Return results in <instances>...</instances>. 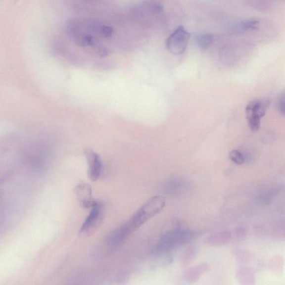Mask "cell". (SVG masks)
I'll list each match as a JSON object with an SVG mask.
<instances>
[{
    "label": "cell",
    "mask_w": 285,
    "mask_h": 285,
    "mask_svg": "<svg viewBox=\"0 0 285 285\" xmlns=\"http://www.w3.org/2000/svg\"><path fill=\"white\" fill-rule=\"evenodd\" d=\"M282 191V187L275 186L263 190L257 196V202L261 205H269L275 199Z\"/></svg>",
    "instance_id": "8fae6325"
},
{
    "label": "cell",
    "mask_w": 285,
    "mask_h": 285,
    "mask_svg": "<svg viewBox=\"0 0 285 285\" xmlns=\"http://www.w3.org/2000/svg\"><path fill=\"white\" fill-rule=\"evenodd\" d=\"M194 40L196 46L200 50H206L213 43V37L209 34H202L196 36Z\"/></svg>",
    "instance_id": "9a60e30c"
},
{
    "label": "cell",
    "mask_w": 285,
    "mask_h": 285,
    "mask_svg": "<svg viewBox=\"0 0 285 285\" xmlns=\"http://www.w3.org/2000/svg\"><path fill=\"white\" fill-rule=\"evenodd\" d=\"M199 232L190 229H175L163 234L155 245L152 253L156 257H171L178 248L199 237Z\"/></svg>",
    "instance_id": "7a4b0ae2"
},
{
    "label": "cell",
    "mask_w": 285,
    "mask_h": 285,
    "mask_svg": "<svg viewBox=\"0 0 285 285\" xmlns=\"http://www.w3.org/2000/svg\"><path fill=\"white\" fill-rule=\"evenodd\" d=\"M163 10V6L160 3H155L153 4L152 7H151V10H152L153 12L157 13V14L162 13Z\"/></svg>",
    "instance_id": "7402d4cb"
},
{
    "label": "cell",
    "mask_w": 285,
    "mask_h": 285,
    "mask_svg": "<svg viewBox=\"0 0 285 285\" xmlns=\"http://www.w3.org/2000/svg\"><path fill=\"white\" fill-rule=\"evenodd\" d=\"M166 203V198L162 195L153 196L146 200L130 219L109 235L107 242L111 246L123 243L145 223L161 212Z\"/></svg>",
    "instance_id": "6da1fadb"
},
{
    "label": "cell",
    "mask_w": 285,
    "mask_h": 285,
    "mask_svg": "<svg viewBox=\"0 0 285 285\" xmlns=\"http://www.w3.org/2000/svg\"><path fill=\"white\" fill-rule=\"evenodd\" d=\"M260 22L257 20H247L239 22L233 27V30L236 32H245L255 30L259 27Z\"/></svg>",
    "instance_id": "4fadbf2b"
},
{
    "label": "cell",
    "mask_w": 285,
    "mask_h": 285,
    "mask_svg": "<svg viewBox=\"0 0 285 285\" xmlns=\"http://www.w3.org/2000/svg\"><path fill=\"white\" fill-rule=\"evenodd\" d=\"M270 106L267 100H255L249 102L246 108V117L249 127L252 131L260 129L261 120L266 115Z\"/></svg>",
    "instance_id": "277c9868"
},
{
    "label": "cell",
    "mask_w": 285,
    "mask_h": 285,
    "mask_svg": "<svg viewBox=\"0 0 285 285\" xmlns=\"http://www.w3.org/2000/svg\"><path fill=\"white\" fill-rule=\"evenodd\" d=\"M75 191L80 206L84 209L91 208L95 201L92 198L91 186L86 183H80Z\"/></svg>",
    "instance_id": "52a82bcc"
},
{
    "label": "cell",
    "mask_w": 285,
    "mask_h": 285,
    "mask_svg": "<svg viewBox=\"0 0 285 285\" xmlns=\"http://www.w3.org/2000/svg\"><path fill=\"white\" fill-rule=\"evenodd\" d=\"M278 102V108L280 113L285 114V95H283L280 96Z\"/></svg>",
    "instance_id": "44dd1931"
},
{
    "label": "cell",
    "mask_w": 285,
    "mask_h": 285,
    "mask_svg": "<svg viewBox=\"0 0 285 285\" xmlns=\"http://www.w3.org/2000/svg\"><path fill=\"white\" fill-rule=\"evenodd\" d=\"M190 38V34L184 26H178L167 40L168 50L173 55H182L186 50Z\"/></svg>",
    "instance_id": "5b68a950"
},
{
    "label": "cell",
    "mask_w": 285,
    "mask_h": 285,
    "mask_svg": "<svg viewBox=\"0 0 285 285\" xmlns=\"http://www.w3.org/2000/svg\"><path fill=\"white\" fill-rule=\"evenodd\" d=\"M99 55L102 56H106L108 54V50L104 48H100L99 50Z\"/></svg>",
    "instance_id": "603a6c76"
},
{
    "label": "cell",
    "mask_w": 285,
    "mask_h": 285,
    "mask_svg": "<svg viewBox=\"0 0 285 285\" xmlns=\"http://www.w3.org/2000/svg\"><path fill=\"white\" fill-rule=\"evenodd\" d=\"M91 209L90 213L80 227L79 235L82 238H89L95 234L104 220L103 204L95 200Z\"/></svg>",
    "instance_id": "3957f363"
},
{
    "label": "cell",
    "mask_w": 285,
    "mask_h": 285,
    "mask_svg": "<svg viewBox=\"0 0 285 285\" xmlns=\"http://www.w3.org/2000/svg\"><path fill=\"white\" fill-rule=\"evenodd\" d=\"M233 238V234L229 230H224L209 235L204 242L212 246H221L228 244Z\"/></svg>",
    "instance_id": "ba28073f"
},
{
    "label": "cell",
    "mask_w": 285,
    "mask_h": 285,
    "mask_svg": "<svg viewBox=\"0 0 285 285\" xmlns=\"http://www.w3.org/2000/svg\"><path fill=\"white\" fill-rule=\"evenodd\" d=\"M284 222L281 223L277 229H276L275 231H274V236L275 237L280 238L281 237V239H282V237L284 238V235H285V229H284Z\"/></svg>",
    "instance_id": "d6986e66"
},
{
    "label": "cell",
    "mask_w": 285,
    "mask_h": 285,
    "mask_svg": "<svg viewBox=\"0 0 285 285\" xmlns=\"http://www.w3.org/2000/svg\"><path fill=\"white\" fill-rule=\"evenodd\" d=\"M164 188L168 194L178 195L187 190L190 186L188 182L181 178H173L167 182Z\"/></svg>",
    "instance_id": "30bf717a"
},
{
    "label": "cell",
    "mask_w": 285,
    "mask_h": 285,
    "mask_svg": "<svg viewBox=\"0 0 285 285\" xmlns=\"http://www.w3.org/2000/svg\"><path fill=\"white\" fill-rule=\"evenodd\" d=\"M99 33L104 38H109L113 36L114 31L111 27L108 26H102L99 29Z\"/></svg>",
    "instance_id": "ac0fdd59"
},
{
    "label": "cell",
    "mask_w": 285,
    "mask_h": 285,
    "mask_svg": "<svg viewBox=\"0 0 285 285\" xmlns=\"http://www.w3.org/2000/svg\"><path fill=\"white\" fill-rule=\"evenodd\" d=\"M77 43L79 46H93L95 44V40L91 35H86L81 36L77 40Z\"/></svg>",
    "instance_id": "e0dca14e"
},
{
    "label": "cell",
    "mask_w": 285,
    "mask_h": 285,
    "mask_svg": "<svg viewBox=\"0 0 285 285\" xmlns=\"http://www.w3.org/2000/svg\"><path fill=\"white\" fill-rule=\"evenodd\" d=\"M236 278L240 284L253 285L255 283V276L251 269L245 267L238 270Z\"/></svg>",
    "instance_id": "7c38bea8"
},
{
    "label": "cell",
    "mask_w": 285,
    "mask_h": 285,
    "mask_svg": "<svg viewBox=\"0 0 285 285\" xmlns=\"http://www.w3.org/2000/svg\"><path fill=\"white\" fill-rule=\"evenodd\" d=\"M230 158L232 162L238 166L243 164L246 160L244 155L238 150H232L230 153Z\"/></svg>",
    "instance_id": "2e32d148"
},
{
    "label": "cell",
    "mask_w": 285,
    "mask_h": 285,
    "mask_svg": "<svg viewBox=\"0 0 285 285\" xmlns=\"http://www.w3.org/2000/svg\"><path fill=\"white\" fill-rule=\"evenodd\" d=\"M209 269V266L206 263H202L190 267L186 270L183 274V277L187 282L194 283L197 282L201 276L206 273Z\"/></svg>",
    "instance_id": "9c48e42d"
},
{
    "label": "cell",
    "mask_w": 285,
    "mask_h": 285,
    "mask_svg": "<svg viewBox=\"0 0 285 285\" xmlns=\"http://www.w3.org/2000/svg\"><path fill=\"white\" fill-rule=\"evenodd\" d=\"M246 231L243 228H238L236 229L235 232V236L236 238H237L238 239H241L242 238H244V236H246Z\"/></svg>",
    "instance_id": "ffe728a7"
},
{
    "label": "cell",
    "mask_w": 285,
    "mask_h": 285,
    "mask_svg": "<svg viewBox=\"0 0 285 285\" xmlns=\"http://www.w3.org/2000/svg\"><path fill=\"white\" fill-rule=\"evenodd\" d=\"M89 165L88 177L92 182H96L99 179L102 172V163L99 156L92 149H88L85 151Z\"/></svg>",
    "instance_id": "8992f818"
},
{
    "label": "cell",
    "mask_w": 285,
    "mask_h": 285,
    "mask_svg": "<svg viewBox=\"0 0 285 285\" xmlns=\"http://www.w3.org/2000/svg\"><path fill=\"white\" fill-rule=\"evenodd\" d=\"M197 254L198 248L197 246L192 245V246L187 247L182 254L181 258L182 265L184 266L190 265L195 259Z\"/></svg>",
    "instance_id": "5bb4252c"
}]
</instances>
